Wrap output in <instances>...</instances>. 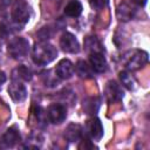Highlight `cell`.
<instances>
[{
	"label": "cell",
	"instance_id": "6da1fadb",
	"mask_svg": "<svg viewBox=\"0 0 150 150\" xmlns=\"http://www.w3.org/2000/svg\"><path fill=\"white\" fill-rule=\"evenodd\" d=\"M56 55H57V50L53 45H50L46 41H41L34 46L33 53H32V59L35 64L46 66V64L50 63L53 60H55Z\"/></svg>",
	"mask_w": 150,
	"mask_h": 150
},
{
	"label": "cell",
	"instance_id": "7a4b0ae2",
	"mask_svg": "<svg viewBox=\"0 0 150 150\" xmlns=\"http://www.w3.org/2000/svg\"><path fill=\"white\" fill-rule=\"evenodd\" d=\"M123 64L128 70H137L146 64L148 62V53L141 49H132L127 52L122 57Z\"/></svg>",
	"mask_w": 150,
	"mask_h": 150
},
{
	"label": "cell",
	"instance_id": "3957f363",
	"mask_svg": "<svg viewBox=\"0 0 150 150\" xmlns=\"http://www.w3.org/2000/svg\"><path fill=\"white\" fill-rule=\"evenodd\" d=\"M12 25L15 28V30L21 29L29 20L30 16V11H29V6L22 1L19 0L14 4L13 9H12Z\"/></svg>",
	"mask_w": 150,
	"mask_h": 150
},
{
	"label": "cell",
	"instance_id": "277c9868",
	"mask_svg": "<svg viewBox=\"0 0 150 150\" xmlns=\"http://www.w3.org/2000/svg\"><path fill=\"white\" fill-rule=\"evenodd\" d=\"M7 52L15 60L23 59L29 52V42L25 38H14L8 42Z\"/></svg>",
	"mask_w": 150,
	"mask_h": 150
},
{
	"label": "cell",
	"instance_id": "5b68a950",
	"mask_svg": "<svg viewBox=\"0 0 150 150\" xmlns=\"http://www.w3.org/2000/svg\"><path fill=\"white\" fill-rule=\"evenodd\" d=\"M84 131L90 139L98 141L103 136V125L97 117H91L87 121Z\"/></svg>",
	"mask_w": 150,
	"mask_h": 150
},
{
	"label": "cell",
	"instance_id": "8992f818",
	"mask_svg": "<svg viewBox=\"0 0 150 150\" xmlns=\"http://www.w3.org/2000/svg\"><path fill=\"white\" fill-rule=\"evenodd\" d=\"M60 46L63 52L70 53V54H75L80 50V43L77 39L75 38V35H73L69 32H66L62 34L60 39Z\"/></svg>",
	"mask_w": 150,
	"mask_h": 150
},
{
	"label": "cell",
	"instance_id": "52a82bcc",
	"mask_svg": "<svg viewBox=\"0 0 150 150\" xmlns=\"http://www.w3.org/2000/svg\"><path fill=\"white\" fill-rule=\"evenodd\" d=\"M8 94L12 97V100L16 103L23 102L27 97L26 87L22 84L21 81H16V80H13L8 86Z\"/></svg>",
	"mask_w": 150,
	"mask_h": 150
},
{
	"label": "cell",
	"instance_id": "ba28073f",
	"mask_svg": "<svg viewBox=\"0 0 150 150\" xmlns=\"http://www.w3.org/2000/svg\"><path fill=\"white\" fill-rule=\"evenodd\" d=\"M66 115H67L66 107L62 104H59V103H54V104L49 105V108L47 110L48 120L54 124H60L61 122H63L66 118Z\"/></svg>",
	"mask_w": 150,
	"mask_h": 150
},
{
	"label": "cell",
	"instance_id": "9c48e42d",
	"mask_svg": "<svg viewBox=\"0 0 150 150\" xmlns=\"http://www.w3.org/2000/svg\"><path fill=\"white\" fill-rule=\"evenodd\" d=\"M104 94H105V97H107V100H108L109 103L120 102L123 98L122 88L115 81H109L107 83L105 89H104Z\"/></svg>",
	"mask_w": 150,
	"mask_h": 150
},
{
	"label": "cell",
	"instance_id": "30bf717a",
	"mask_svg": "<svg viewBox=\"0 0 150 150\" xmlns=\"http://www.w3.org/2000/svg\"><path fill=\"white\" fill-rule=\"evenodd\" d=\"M20 141V134L14 128L8 129L0 138V149H8L13 148Z\"/></svg>",
	"mask_w": 150,
	"mask_h": 150
},
{
	"label": "cell",
	"instance_id": "8fae6325",
	"mask_svg": "<svg viewBox=\"0 0 150 150\" xmlns=\"http://www.w3.org/2000/svg\"><path fill=\"white\" fill-rule=\"evenodd\" d=\"M55 73H56L59 79L68 80L71 77V75L74 73V66L68 59H62L57 63V66L55 68Z\"/></svg>",
	"mask_w": 150,
	"mask_h": 150
},
{
	"label": "cell",
	"instance_id": "7c38bea8",
	"mask_svg": "<svg viewBox=\"0 0 150 150\" xmlns=\"http://www.w3.org/2000/svg\"><path fill=\"white\" fill-rule=\"evenodd\" d=\"M83 137V129L77 123H70L64 129V138L69 142H77Z\"/></svg>",
	"mask_w": 150,
	"mask_h": 150
},
{
	"label": "cell",
	"instance_id": "4fadbf2b",
	"mask_svg": "<svg viewBox=\"0 0 150 150\" xmlns=\"http://www.w3.org/2000/svg\"><path fill=\"white\" fill-rule=\"evenodd\" d=\"M135 12H136V9L134 8V6H131L127 1L121 2L117 6V9H116L117 18L121 21H129V20H131L134 18V15H135Z\"/></svg>",
	"mask_w": 150,
	"mask_h": 150
},
{
	"label": "cell",
	"instance_id": "5bb4252c",
	"mask_svg": "<svg viewBox=\"0 0 150 150\" xmlns=\"http://www.w3.org/2000/svg\"><path fill=\"white\" fill-rule=\"evenodd\" d=\"M90 60V66L93 68V70L97 71V73H103L107 70L108 64L105 61V57L103 56L102 53H93L89 56Z\"/></svg>",
	"mask_w": 150,
	"mask_h": 150
},
{
	"label": "cell",
	"instance_id": "9a60e30c",
	"mask_svg": "<svg viewBox=\"0 0 150 150\" xmlns=\"http://www.w3.org/2000/svg\"><path fill=\"white\" fill-rule=\"evenodd\" d=\"M100 105H101V100L96 96L94 97H87L84 101H83V110L88 114V115H95L97 112V110L100 109Z\"/></svg>",
	"mask_w": 150,
	"mask_h": 150
},
{
	"label": "cell",
	"instance_id": "2e32d148",
	"mask_svg": "<svg viewBox=\"0 0 150 150\" xmlns=\"http://www.w3.org/2000/svg\"><path fill=\"white\" fill-rule=\"evenodd\" d=\"M32 76V70L26 66H19L12 73V79L16 81H30Z\"/></svg>",
	"mask_w": 150,
	"mask_h": 150
},
{
	"label": "cell",
	"instance_id": "e0dca14e",
	"mask_svg": "<svg viewBox=\"0 0 150 150\" xmlns=\"http://www.w3.org/2000/svg\"><path fill=\"white\" fill-rule=\"evenodd\" d=\"M75 70H76V74L82 79H91L94 75V70H93L91 66L88 64L83 60L77 61V63L75 66Z\"/></svg>",
	"mask_w": 150,
	"mask_h": 150
},
{
	"label": "cell",
	"instance_id": "ac0fdd59",
	"mask_svg": "<svg viewBox=\"0 0 150 150\" xmlns=\"http://www.w3.org/2000/svg\"><path fill=\"white\" fill-rule=\"evenodd\" d=\"M82 13V4L79 0H70L64 7V14L70 18H77Z\"/></svg>",
	"mask_w": 150,
	"mask_h": 150
},
{
	"label": "cell",
	"instance_id": "d6986e66",
	"mask_svg": "<svg viewBox=\"0 0 150 150\" xmlns=\"http://www.w3.org/2000/svg\"><path fill=\"white\" fill-rule=\"evenodd\" d=\"M84 48L90 54L93 53H102V46L100 41L96 39V36H88L84 40Z\"/></svg>",
	"mask_w": 150,
	"mask_h": 150
},
{
	"label": "cell",
	"instance_id": "ffe728a7",
	"mask_svg": "<svg viewBox=\"0 0 150 150\" xmlns=\"http://www.w3.org/2000/svg\"><path fill=\"white\" fill-rule=\"evenodd\" d=\"M120 80L122 82V84L129 89V90H134L137 87V81L136 79L128 71H121L120 73Z\"/></svg>",
	"mask_w": 150,
	"mask_h": 150
},
{
	"label": "cell",
	"instance_id": "44dd1931",
	"mask_svg": "<svg viewBox=\"0 0 150 150\" xmlns=\"http://www.w3.org/2000/svg\"><path fill=\"white\" fill-rule=\"evenodd\" d=\"M108 4V0H89V5L93 9L100 11L102 8H104Z\"/></svg>",
	"mask_w": 150,
	"mask_h": 150
},
{
	"label": "cell",
	"instance_id": "7402d4cb",
	"mask_svg": "<svg viewBox=\"0 0 150 150\" xmlns=\"http://www.w3.org/2000/svg\"><path fill=\"white\" fill-rule=\"evenodd\" d=\"M80 141H81V143L79 144V149H84V150H87V149H94V148H95V145L91 143V141H90L88 137H82Z\"/></svg>",
	"mask_w": 150,
	"mask_h": 150
},
{
	"label": "cell",
	"instance_id": "603a6c76",
	"mask_svg": "<svg viewBox=\"0 0 150 150\" xmlns=\"http://www.w3.org/2000/svg\"><path fill=\"white\" fill-rule=\"evenodd\" d=\"M34 114H35V117H36L38 122H40V123L45 122V116H46V114H45V111H43V109H42L41 107H36Z\"/></svg>",
	"mask_w": 150,
	"mask_h": 150
},
{
	"label": "cell",
	"instance_id": "cb8c5ba5",
	"mask_svg": "<svg viewBox=\"0 0 150 150\" xmlns=\"http://www.w3.org/2000/svg\"><path fill=\"white\" fill-rule=\"evenodd\" d=\"M146 1H148V0H132V2H134V4H136L137 6H141V7L145 6Z\"/></svg>",
	"mask_w": 150,
	"mask_h": 150
},
{
	"label": "cell",
	"instance_id": "d4e9b609",
	"mask_svg": "<svg viewBox=\"0 0 150 150\" xmlns=\"http://www.w3.org/2000/svg\"><path fill=\"white\" fill-rule=\"evenodd\" d=\"M5 81H6V75H5V73H4V71H1V70H0V86H1Z\"/></svg>",
	"mask_w": 150,
	"mask_h": 150
},
{
	"label": "cell",
	"instance_id": "484cf974",
	"mask_svg": "<svg viewBox=\"0 0 150 150\" xmlns=\"http://www.w3.org/2000/svg\"><path fill=\"white\" fill-rule=\"evenodd\" d=\"M19 0H0V2L2 5H8V4H13V2H16Z\"/></svg>",
	"mask_w": 150,
	"mask_h": 150
}]
</instances>
